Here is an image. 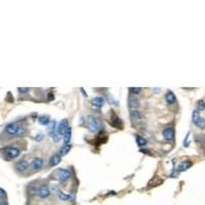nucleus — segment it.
Segmentation results:
<instances>
[{"label":"nucleus","mask_w":205,"mask_h":205,"mask_svg":"<svg viewBox=\"0 0 205 205\" xmlns=\"http://www.w3.org/2000/svg\"><path fill=\"white\" fill-rule=\"evenodd\" d=\"M51 191H53V192L58 191V188H57V186H53V187H51Z\"/></svg>","instance_id":"33"},{"label":"nucleus","mask_w":205,"mask_h":205,"mask_svg":"<svg viewBox=\"0 0 205 205\" xmlns=\"http://www.w3.org/2000/svg\"><path fill=\"white\" fill-rule=\"evenodd\" d=\"M80 89H81V91H82V92H83V94H84V96H87V94H86V92H85V90H84L83 88H80Z\"/></svg>","instance_id":"35"},{"label":"nucleus","mask_w":205,"mask_h":205,"mask_svg":"<svg viewBox=\"0 0 205 205\" xmlns=\"http://www.w3.org/2000/svg\"><path fill=\"white\" fill-rule=\"evenodd\" d=\"M140 101L137 100V99L133 98V96H130V98L128 99V106L129 108H131V109L133 110H137V108L140 107Z\"/></svg>","instance_id":"10"},{"label":"nucleus","mask_w":205,"mask_h":205,"mask_svg":"<svg viewBox=\"0 0 205 205\" xmlns=\"http://www.w3.org/2000/svg\"><path fill=\"white\" fill-rule=\"evenodd\" d=\"M0 192H1V194H0V196H1V198L5 197V196H6V194H5V191H4L3 189H0Z\"/></svg>","instance_id":"31"},{"label":"nucleus","mask_w":205,"mask_h":205,"mask_svg":"<svg viewBox=\"0 0 205 205\" xmlns=\"http://www.w3.org/2000/svg\"><path fill=\"white\" fill-rule=\"evenodd\" d=\"M191 166H192V162H191V161H189V160L183 161V162L181 163L180 165H178V171H185V170L189 169Z\"/></svg>","instance_id":"14"},{"label":"nucleus","mask_w":205,"mask_h":205,"mask_svg":"<svg viewBox=\"0 0 205 205\" xmlns=\"http://www.w3.org/2000/svg\"><path fill=\"white\" fill-rule=\"evenodd\" d=\"M61 162V155L59 154H53L49 159V165L50 166H55Z\"/></svg>","instance_id":"13"},{"label":"nucleus","mask_w":205,"mask_h":205,"mask_svg":"<svg viewBox=\"0 0 205 205\" xmlns=\"http://www.w3.org/2000/svg\"><path fill=\"white\" fill-rule=\"evenodd\" d=\"M137 143L139 146H141V147H145L147 145V140L145 139V137H141V135H137Z\"/></svg>","instance_id":"21"},{"label":"nucleus","mask_w":205,"mask_h":205,"mask_svg":"<svg viewBox=\"0 0 205 205\" xmlns=\"http://www.w3.org/2000/svg\"><path fill=\"white\" fill-rule=\"evenodd\" d=\"M38 122H39L41 125H48L49 122H50V120H49L48 116L42 115V116H39V117H38Z\"/></svg>","instance_id":"18"},{"label":"nucleus","mask_w":205,"mask_h":205,"mask_svg":"<svg viewBox=\"0 0 205 205\" xmlns=\"http://www.w3.org/2000/svg\"><path fill=\"white\" fill-rule=\"evenodd\" d=\"M51 139H53V141L55 142V143H58V142H60V140H61V135L58 132V130L55 131V132L53 133V135H51Z\"/></svg>","instance_id":"23"},{"label":"nucleus","mask_w":205,"mask_h":205,"mask_svg":"<svg viewBox=\"0 0 205 205\" xmlns=\"http://www.w3.org/2000/svg\"><path fill=\"white\" fill-rule=\"evenodd\" d=\"M163 137H164V139H165L166 141H171V140H173V137H174L173 128H172V127H170V126L166 127V128L163 130Z\"/></svg>","instance_id":"7"},{"label":"nucleus","mask_w":205,"mask_h":205,"mask_svg":"<svg viewBox=\"0 0 205 205\" xmlns=\"http://www.w3.org/2000/svg\"><path fill=\"white\" fill-rule=\"evenodd\" d=\"M197 110L198 111H203V110H205L204 101H199V102L197 103Z\"/></svg>","instance_id":"26"},{"label":"nucleus","mask_w":205,"mask_h":205,"mask_svg":"<svg viewBox=\"0 0 205 205\" xmlns=\"http://www.w3.org/2000/svg\"><path fill=\"white\" fill-rule=\"evenodd\" d=\"M130 117L132 119H141L142 118V113L139 110H132L130 113Z\"/></svg>","instance_id":"20"},{"label":"nucleus","mask_w":205,"mask_h":205,"mask_svg":"<svg viewBox=\"0 0 205 205\" xmlns=\"http://www.w3.org/2000/svg\"><path fill=\"white\" fill-rule=\"evenodd\" d=\"M129 91L131 92V94H140V92L142 91L141 87H131L129 88Z\"/></svg>","instance_id":"25"},{"label":"nucleus","mask_w":205,"mask_h":205,"mask_svg":"<svg viewBox=\"0 0 205 205\" xmlns=\"http://www.w3.org/2000/svg\"><path fill=\"white\" fill-rule=\"evenodd\" d=\"M92 105H94L96 107H103L104 105H105V99H103L102 96H96V98H94L91 101Z\"/></svg>","instance_id":"15"},{"label":"nucleus","mask_w":205,"mask_h":205,"mask_svg":"<svg viewBox=\"0 0 205 205\" xmlns=\"http://www.w3.org/2000/svg\"><path fill=\"white\" fill-rule=\"evenodd\" d=\"M189 137H190V132L188 133L187 135H186V139L184 141V146L185 147H188V145H189Z\"/></svg>","instance_id":"28"},{"label":"nucleus","mask_w":205,"mask_h":205,"mask_svg":"<svg viewBox=\"0 0 205 205\" xmlns=\"http://www.w3.org/2000/svg\"><path fill=\"white\" fill-rule=\"evenodd\" d=\"M71 135H72V128L70 126L67 128L65 133L63 135V139H64V144H69L71 140Z\"/></svg>","instance_id":"16"},{"label":"nucleus","mask_w":205,"mask_h":205,"mask_svg":"<svg viewBox=\"0 0 205 205\" xmlns=\"http://www.w3.org/2000/svg\"><path fill=\"white\" fill-rule=\"evenodd\" d=\"M38 196L42 199H45V198H48L49 195H50V190L47 186H41V187L38 189L37 192Z\"/></svg>","instance_id":"5"},{"label":"nucleus","mask_w":205,"mask_h":205,"mask_svg":"<svg viewBox=\"0 0 205 205\" xmlns=\"http://www.w3.org/2000/svg\"><path fill=\"white\" fill-rule=\"evenodd\" d=\"M87 125H88V129H89V131H91V132L98 131L99 127H100L99 120L92 115H89L87 117Z\"/></svg>","instance_id":"3"},{"label":"nucleus","mask_w":205,"mask_h":205,"mask_svg":"<svg viewBox=\"0 0 205 205\" xmlns=\"http://www.w3.org/2000/svg\"><path fill=\"white\" fill-rule=\"evenodd\" d=\"M199 119H200L199 111H198V110H195V111H193V113H192V121H193L194 124H196Z\"/></svg>","instance_id":"22"},{"label":"nucleus","mask_w":205,"mask_h":205,"mask_svg":"<svg viewBox=\"0 0 205 205\" xmlns=\"http://www.w3.org/2000/svg\"><path fill=\"white\" fill-rule=\"evenodd\" d=\"M165 101L168 105H173V104L176 102V96H174V94L171 90H167V92H166V94H165Z\"/></svg>","instance_id":"9"},{"label":"nucleus","mask_w":205,"mask_h":205,"mask_svg":"<svg viewBox=\"0 0 205 205\" xmlns=\"http://www.w3.org/2000/svg\"><path fill=\"white\" fill-rule=\"evenodd\" d=\"M57 176L61 182H66L70 178L71 176V173L69 170L67 169H63V168H59L57 170Z\"/></svg>","instance_id":"4"},{"label":"nucleus","mask_w":205,"mask_h":205,"mask_svg":"<svg viewBox=\"0 0 205 205\" xmlns=\"http://www.w3.org/2000/svg\"><path fill=\"white\" fill-rule=\"evenodd\" d=\"M42 165H43V159L39 158V157L34 158L33 161H32V163H31V166L33 167V169H35V170L40 169V168L42 167Z\"/></svg>","instance_id":"11"},{"label":"nucleus","mask_w":205,"mask_h":205,"mask_svg":"<svg viewBox=\"0 0 205 205\" xmlns=\"http://www.w3.org/2000/svg\"><path fill=\"white\" fill-rule=\"evenodd\" d=\"M29 168V162L27 160H20L16 163V169L19 172H25Z\"/></svg>","instance_id":"6"},{"label":"nucleus","mask_w":205,"mask_h":205,"mask_svg":"<svg viewBox=\"0 0 205 205\" xmlns=\"http://www.w3.org/2000/svg\"><path fill=\"white\" fill-rule=\"evenodd\" d=\"M3 152H4V154H5L6 158L10 159V160L18 158L21 154L20 149L16 148V147H6V148L3 149Z\"/></svg>","instance_id":"2"},{"label":"nucleus","mask_w":205,"mask_h":205,"mask_svg":"<svg viewBox=\"0 0 205 205\" xmlns=\"http://www.w3.org/2000/svg\"><path fill=\"white\" fill-rule=\"evenodd\" d=\"M71 148H72L71 144H64L61 147V149H60V155H61V156H65V155H67L69 152H70Z\"/></svg>","instance_id":"17"},{"label":"nucleus","mask_w":205,"mask_h":205,"mask_svg":"<svg viewBox=\"0 0 205 205\" xmlns=\"http://www.w3.org/2000/svg\"><path fill=\"white\" fill-rule=\"evenodd\" d=\"M57 129H58L57 121H55V120H51V121L49 122V124L47 125V130H48V133L50 135V137L57 131Z\"/></svg>","instance_id":"12"},{"label":"nucleus","mask_w":205,"mask_h":205,"mask_svg":"<svg viewBox=\"0 0 205 205\" xmlns=\"http://www.w3.org/2000/svg\"><path fill=\"white\" fill-rule=\"evenodd\" d=\"M29 88L28 87H19L18 88V91L20 92V94H26V92L29 91Z\"/></svg>","instance_id":"27"},{"label":"nucleus","mask_w":205,"mask_h":205,"mask_svg":"<svg viewBox=\"0 0 205 205\" xmlns=\"http://www.w3.org/2000/svg\"><path fill=\"white\" fill-rule=\"evenodd\" d=\"M141 152H143V153H147V154H148L149 151H148V150H145V149H141Z\"/></svg>","instance_id":"34"},{"label":"nucleus","mask_w":205,"mask_h":205,"mask_svg":"<svg viewBox=\"0 0 205 205\" xmlns=\"http://www.w3.org/2000/svg\"><path fill=\"white\" fill-rule=\"evenodd\" d=\"M41 139H42V133H38L37 137H36V141H37V142H40Z\"/></svg>","instance_id":"29"},{"label":"nucleus","mask_w":205,"mask_h":205,"mask_svg":"<svg viewBox=\"0 0 205 205\" xmlns=\"http://www.w3.org/2000/svg\"><path fill=\"white\" fill-rule=\"evenodd\" d=\"M153 90H154L155 94H158V92L161 91V88H153Z\"/></svg>","instance_id":"32"},{"label":"nucleus","mask_w":205,"mask_h":205,"mask_svg":"<svg viewBox=\"0 0 205 205\" xmlns=\"http://www.w3.org/2000/svg\"><path fill=\"white\" fill-rule=\"evenodd\" d=\"M53 98H55V96H53V92H49L48 96H47V99H48L49 101H51V100H53Z\"/></svg>","instance_id":"30"},{"label":"nucleus","mask_w":205,"mask_h":205,"mask_svg":"<svg viewBox=\"0 0 205 205\" xmlns=\"http://www.w3.org/2000/svg\"><path fill=\"white\" fill-rule=\"evenodd\" d=\"M196 125H197L199 128H205V119L204 118H201L200 117V119L198 120L197 123H196Z\"/></svg>","instance_id":"24"},{"label":"nucleus","mask_w":205,"mask_h":205,"mask_svg":"<svg viewBox=\"0 0 205 205\" xmlns=\"http://www.w3.org/2000/svg\"><path fill=\"white\" fill-rule=\"evenodd\" d=\"M69 127L68 125V120L67 119H63L61 122L59 123V125H58V132L60 133V135H64L65 131L67 130V128Z\"/></svg>","instance_id":"8"},{"label":"nucleus","mask_w":205,"mask_h":205,"mask_svg":"<svg viewBox=\"0 0 205 205\" xmlns=\"http://www.w3.org/2000/svg\"><path fill=\"white\" fill-rule=\"evenodd\" d=\"M5 132L9 135H22L25 133L24 127L20 126L18 123L12 122L5 126Z\"/></svg>","instance_id":"1"},{"label":"nucleus","mask_w":205,"mask_h":205,"mask_svg":"<svg viewBox=\"0 0 205 205\" xmlns=\"http://www.w3.org/2000/svg\"><path fill=\"white\" fill-rule=\"evenodd\" d=\"M58 198H59L61 201H68V200H71L70 195H67V194H65L64 192H61V191L58 192Z\"/></svg>","instance_id":"19"},{"label":"nucleus","mask_w":205,"mask_h":205,"mask_svg":"<svg viewBox=\"0 0 205 205\" xmlns=\"http://www.w3.org/2000/svg\"><path fill=\"white\" fill-rule=\"evenodd\" d=\"M0 205H8V204L6 203L5 201H1V203H0Z\"/></svg>","instance_id":"36"}]
</instances>
